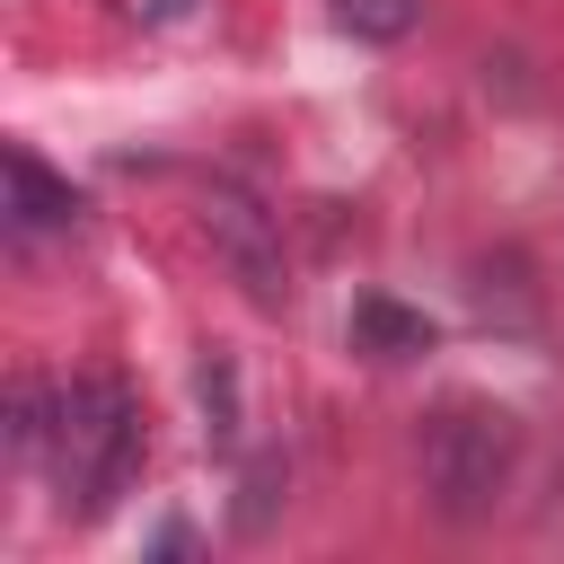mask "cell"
<instances>
[{"instance_id": "1", "label": "cell", "mask_w": 564, "mask_h": 564, "mask_svg": "<svg viewBox=\"0 0 564 564\" xmlns=\"http://www.w3.org/2000/svg\"><path fill=\"white\" fill-rule=\"evenodd\" d=\"M9 414H18L9 441H18L26 458H44V476H53V494H62L70 520H97V511L132 485V467H141V414H132V397H123L115 379L18 388Z\"/></svg>"}, {"instance_id": "2", "label": "cell", "mask_w": 564, "mask_h": 564, "mask_svg": "<svg viewBox=\"0 0 564 564\" xmlns=\"http://www.w3.org/2000/svg\"><path fill=\"white\" fill-rule=\"evenodd\" d=\"M511 458H520V423L502 405H476V397L441 405L423 423V494H432V511L449 529L485 520L502 502V485H511Z\"/></svg>"}, {"instance_id": "3", "label": "cell", "mask_w": 564, "mask_h": 564, "mask_svg": "<svg viewBox=\"0 0 564 564\" xmlns=\"http://www.w3.org/2000/svg\"><path fill=\"white\" fill-rule=\"evenodd\" d=\"M203 238L220 247V264L238 273V291L256 308H282L291 300V264H282V238H273V212L238 185H212L203 194Z\"/></svg>"}, {"instance_id": "4", "label": "cell", "mask_w": 564, "mask_h": 564, "mask_svg": "<svg viewBox=\"0 0 564 564\" xmlns=\"http://www.w3.org/2000/svg\"><path fill=\"white\" fill-rule=\"evenodd\" d=\"M79 220V194H70V176H53L26 141L9 150V229L18 238H44V229H70Z\"/></svg>"}, {"instance_id": "5", "label": "cell", "mask_w": 564, "mask_h": 564, "mask_svg": "<svg viewBox=\"0 0 564 564\" xmlns=\"http://www.w3.org/2000/svg\"><path fill=\"white\" fill-rule=\"evenodd\" d=\"M352 344L379 361H414V352H432V317L397 308V300H352Z\"/></svg>"}, {"instance_id": "6", "label": "cell", "mask_w": 564, "mask_h": 564, "mask_svg": "<svg viewBox=\"0 0 564 564\" xmlns=\"http://www.w3.org/2000/svg\"><path fill=\"white\" fill-rule=\"evenodd\" d=\"M335 18H344L352 35H379V44H388V35L414 26V0H335Z\"/></svg>"}, {"instance_id": "7", "label": "cell", "mask_w": 564, "mask_h": 564, "mask_svg": "<svg viewBox=\"0 0 564 564\" xmlns=\"http://www.w3.org/2000/svg\"><path fill=\"white\" fill-rule=\"evenodd\" d=\"M176 9H194V0H150V18H176Z\"/></svg>"}]
</instances>
